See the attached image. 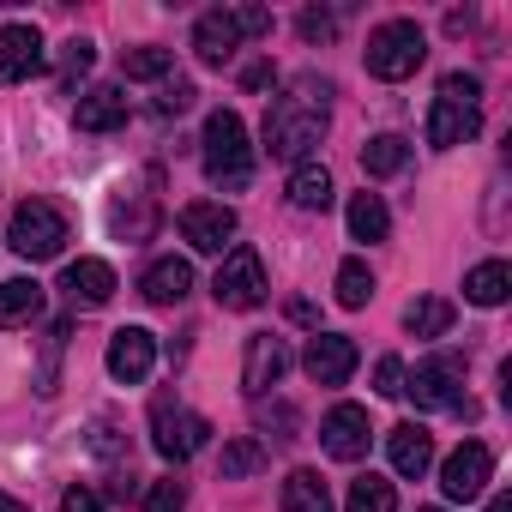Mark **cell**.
I'll use <instances>...</instances> for the list:
<instances>
[{
  "label": "cell",
  "instance_id": "cell-1",
  "mask_svg": "<svg viewBox=\"0 0 512 512\" xmlns=\"http://www.w3.org/2000/svg\"><path fill=\"white\" fill-rule=\"evenodd\" d=\"M326 121H332V85L326 79H296L272 109H266V157L278 163H302L320 139H326Z\"/></svg>",
  "mask_w": 512,
  "mask_h": 512
},
{
  "label": "cell",
  "instance_id": "cell-2",
  "mask_svg": "<svg viewBox=\"0 0 512 512\" xmlns=\"http://www.w3.org/2000/svg\"><path fill=\"white\" fill-rule=\"evenodd\" d=\"M482 127V85L470 73H446L440 79V97L428 103V145L434 151H452L464 139H476Z\"/></svg>",
  "mask_w": 512,
  "mask_h": 512
},
{
  "label": "cell",
  "instance_id": "cell-3",
  "mask_svg": "<svg viewBox=\"0 0 512 512\" xmlns=\"http://www.w3.org/2000/svg\"><path fill=\"white\" fill-rule=\"evenodd\" d=\"M205 175L223 187V193H241L253 181V145H247V127L235 109H211L205 115Z\"/></svg>",
  "mask_w": 512,
  "mask_h": 512
},
{
  "label": "cell",
  "instance_id": "cell-4",
  "mask_svg": "<svg viewBox=\"0 0 512 512\" xmlns=\"http://www.w3.org/2000/svg\"><path fill=\"white\" fill-rule=\"evenodd\" d=\"M362 61H368V73H374V79L398 85V79H410V73L428 61V37H422V25H416V19H386V25H374V31H368Z\"/></svg>",
  "mask_w": 512,
  "mask_h": 512
},
{
  "label": "cell",
  "instance_id": "cell-5",
  "mask_svg": "<svg viewBox=\"0 0 512 512\" xmlns=\"http://www.w3.org/2000/svg\"><path fill=\"white\" fill-rule=\"evenodd\" d=\"M67 241H73V229H67V217L49 199H25L7 217V247L19 253V260H55Z\"/></svg>",
  "mask_w": 512,
  "mask_h": 512
},
{
  "label": "cell",
  "instance_id": "cell-6",
  "mask_svg": "<svg viewBox=\"0 0 512 512\" xmlns=\"http://www.w3.org/2000/svg\"><path fill=\"white\" fill-rule=\"evenodd\" d=\"M205 434H211V422H205L199 410H187L181 398L163 392V398L151 404V446H157L169 464H187V458L205 446Z\"/></svg>",
  "mask_w": 512,
  "mask_h": 512
},
{
  "label": "cell",
  "instance_id": "cell-7",
  "mask_svg": "<svg viewBox=\"0 0 512 512\" xmlns=\"http://www.w3.org/2000/svg\"><path fill=\"white\" fill-rule=\"evenodd\" d=\"M211 296H217V308H235V314L260 308L266 302V260L253 247H229L217 278H211Z\"/></svg>",
  "mask_w": 512,
  "mask_h": 512
},
{
  "label": "cell",
  "instance_id": "cell-8",
  "mask_svg": "<svg viewBox=\"0 0 512 512\" xmlns=\"http://www.w3.org/2000/svg\"><path fill=\"white\" fill-rule=\"evenodd\" d=\"M404 392L416 398V410H458V416H470L464 362H452V356H434V362H422L416 374H404Z\"/></svg>",
  "mask_w": 512,
  "mask_h": 512
},
{
  "label": "cell",
  "instance_id": "cell-9",
  "mask_svg": "<svg viewBox=\"0 0 512 512\" xmlns=\"http://www.w3.org/2000/svg\"><path fill=\"white\" fill-rule=\"evenodd\" d=\"M181 241H187L193 253H229V241H235V211H229L223 199H193V205H181Z\"/></svg>",
  "mask_w": 512,
  "mask_h": 512
},
{
  "label": "cell",
  "instance_id": "cell-10",
  "mask_svg": "<svg viewBox=\"0 0 512 512\" xmlns=\"http://www.w3.org/2000/svg\"><path fill=\"white\" fill-rule=\"evenodd\" d=\"M356 362H362V350H356V338H344V332H314L308 350H302V368H308L314 386H344V380L356 374Z\"/></svg>",
  "mask_w": 512,
  "mask_h": 512
},
{
  "label": "cell",
  "instance_id": "cell-11",
  "mask_svg": "<svg viewBox=\"0 0 512 512\" xmlns=\"http://www.w3.org/2000/svg\"><path fill=\"white\" fill-rule=\"evenodd\" d=\"M368 440H374V422H368L362 404H332V410H326V422H320V446H326L338 464L368 458Z\"/></svg>",
  "mask_w": 512,
  "mask_h": 512
},
{
  "label": "cell",
  "instance_id": "cell-12",
  "mask_svg": "<svg viewBox=\"0 0 512 512\" xmlns=\"http://www.w3.org/2000/svg\"><path fill=\"white\" fill-rule=\"evenodd\" d=\"M43 67H49V49H43L37 25H7L0 31V85H25Z\"/></svg>",
  "mask_w": 512,
  "mask_h": 512
},
{
  "label": "cell",
  "instance_id": "cell-13",
  "mask_svg": "<svg viewBox=\"0 0 512 512\" xmlns=\"http://www.w3.org/2000/svg\"><path fill=\"white\" fill-rule=\"evenodd\" d=\"M488 476H494V452H488L482 440H464V446L440 464V488H446V500H476V494L488 488Z\"/></svg>",
  "mask_w": 512,
  "mask_h": 512
},
{
  "label": "cell",
  "instance_id": "cell-14",
  "mask_svg": "<svg viewBox=\"0 0 512 512\" xmlns=\"http://www.w3.org/2000/svg\"><path fill=\"white\" fill-rule=\"evenodd\" d=\"M284 374H290V344L272 338V332H253V338H247V356H241V386H247L253 398H266Z\"/></svg>",
  "mask_w": 512,
  "mask_h": 512
},
{
  "label": "cell",
  "instance_id": "cell-15",
  "mask_svg": "<svg viewBox=\"0 0 512 512\" xmlns=\"http://www.w3.org/2000/svg\"><path fill=\"white\" fill-rule=\"evenodd\" d=\"M235 49H241L235 7H211V13H199V25H193V55H199V67H229Z\"/></svg>",
  "mask_w": 512,
  "mask_h": 512
},
{
  "label": "cell",
  "instance_id": "cell-16",
  "mask_svg": "<svg viewBox=\"0 0 512 512\" xmlns=\"http://www.w3.org/2000/svg\"><path fill=\"white\" fill-rule=\"evenodd\" d=\"M151 362H157V338H151L145 326H121V332L109 338V374H115L121 386H139V380L151 374Z\"/></svg>",
  "mask_w": 512,
  "mask_h": 512
},
{
  "label": "cell",
  "instance_id": "cell-17",
  "mask_svg": "<svg viewBox=\"0 0 512 512\" xmlns=\"http://www.w3.org/2000/svg\"><path fill=\"white\" fill-rule=\"evenodd\" d=\"M187 290H193V266L187 260H151L145 266V278H139V296L151 302V308H175V302H187Z\"/></svg>",
  "mask_w": 512,
  "mask_h": 512
},
{
  "label": "cell",
  "instance_id": "cell-18",
  "mask_svg": "<svg viewBox=\"0 0 512 512\" xmlns=\"http://www.w3.org/2000/svg\"><path fill=\"white\" fill-rule=\"evenodd\" d=\"M73 121H79V133H115V127H127V91L121 85H91L79 97Z\"/></svg>",
  "mask_w": 512,
  "mask_h": 512
},
{
  "label": "cell",
  "instance_id": "cell-19",
  "mask_svg": "<svg viewBox=\"0 0 512 512\" xmlns=\"http://www.w3.org/2000/svg\"><path fill=\"white\" fill-rule=\"evenodd\" d=\"M61 290H67L73 308H103V302L115 296V272H109L103 260H73V266L61 272Z\"/></svg>",
  "mask_w": 512,
  "mask_h": 512
},
{
  "label": "cell",
  "instance_id": "cell-20",
  "mask_svg": "<svg viewBox=\"0 0 512 512\" xmlns=\"http://www.w3.org/2000/svg\"><path fill=\"white\" fill-rule=\"evenodd\" d=\"M386 452H392V470H398V476H428V464H434V434H428L422 422H398V428L386 434Z\"/></svg>",
  "mask_w": 512,
  "mask_h": 512
},
{
  "label": "cell",
  "instance_id": "cell-21",
  "mask_svg": "<svg viewBox=\"0 0 512 512\" xmlns=\"http://www.w3.org/2000/svg\"><path fill=\"white\" fill-rule=\"evenodd\" d=\"M43 314V284L37 278H7L0 284V326H31Z\"/></svg>",
  "mask_w": 512,
  "mask_h": 512
},
{
  "label": "cell",
  "instance_id": "cell-22",
  "mask_svg": "<svg viewBox=\"0 0 512 512\" xmlns=\"http://www.w3.org/2000/svg\"><path fill=\"white\" fill-rule=\"evenodd\" d=\"M506 290H512V266H506V260H482V266H470V278H464V302H476V308H500Z\"/></svg>",
  "mask_w": 512,
  "mask_h": 512
},
{
  "label": "cell",
  "instance_id": "cell-23",
  "mask_svg": "<svg viewBox=\"0 0 512 512\" xmlns=\"http://www.w3.org/2000/svg\"><path fill=\"white\" fill-rule=\"evenodd\" d=\"M278 506H284V512H332V488L320 482V470H290Z\"/></svg>",
  "mask_w": 512,
  "mask_h": 512
},
{
  "label": "cell",
  "instance_id": "cell-24",
  "mask_svg": "<svg viewBox=\"0 0 512 512\" xmlns=\"http://www.w3.org/2000/svg\"><path fill=\"white\" fill-rule=\"evenodd\" d=\"M452 320H458V308H452L446 296H422V302L404 308V332H410V338H446Z\"/></svg>",
  "mask_w": 512,
  "mask_h": 512
},
{
  "label": "cell",
  "instance_id": "cell-25",
  "mask_svg": "<svg viewBox=\"0 0 512 512\" xmlns=\"http://www.w3.org/2000/svg\"><path fill=\"white\" fill-rule=\"evenodd\" d=\"M404 163H410V139H398V133H380V139L362 145V175H374V181L398 175Z\"/></svg>",
  "mask_w": 512,
  "mask_h": 512
},
{
  "label": "cell",
  "instance_id": "cell-26",
  "mask_svg": "<svg viewBox=\"0 0 512 512\" xmlns=\"http://www.w3.org/2000/svg\"><path fill=\"white\" fill-rule=\"evenodd\" d=\"M290 205H296V211H326V205H332V175H326L320 163H296V175H290Z\"/></svg>",
  "mask_w": 512,
  "mask_h": 512
},
{
  "label": "cell",
  "instance_id": "cell-27",
  "mask_svg": "<svg viewBox=\"0 0 512 512\" xmlns=\"http://www.w3.org/2000/svg\"><path fill=\"white\" fill-rule=\"evenodd\" d=\"M350 235L356 241H386L392 235V211H386L380 193H356L350 199Z\"/></svg>",
  "mask_w": 512,
  "mask_h": 512
},
{
  "label": "cell",
  "instance_id": "cell-28",
  "mask_svg": "<svg viewBox=\"0 0 512 512\" xmlns=\"http://www.w3.org/2000/svg\"><path fill=\"white\" fill-rule=\"evenodd\" d=\"M344 512H398V494H392V482L386 476H356L350 482V500H344Z\"/></svg>",
  "mask_w": 512,
  "mask_h": 512
},
{
  "label": "cell",
  "instance_id": "cell-29",
  "mask_svg": "<svg viewBox=\"0 0 512 512\" xmlns=\"http://www.w3.org/2000/svg\"><path fill=\"white\" fill-rule=\"evenodd\" d=\"M338 302H344V308H368V302H374V272H368V260H344V266H338Z\"/></svg>",
  "mask_w": 512,
  "mask_h": 512
},
{
  "label": "cell",
  "instance_id": "cell-30",
  "mask_svg": "<svg viewBox=\"0 0 512 512\" xmlns=\"http://www.w3.org/2000/svg\"><path fill=\"white\" fill-rule=\"evenodd\" d=\"M217 470H223V482H235V476H253V470H266V446H260V440H229Z\"/></svg>",
  "mask_w": 512,
  "mask_h": 512
},
{
  "label": "cell",
  "instance_id": "cell-31",
  "mask_svg": "<svg viewBox=\"0 0 512 512\" xmlns=\"http://www.w3.org/2000/svg\"><path fill=\"white\" fill-rule=\"evenodd\" d=\"M169 67H175L169 49H127V55H121V73H127V79H163Z\"/></svg>",
  "mask_w": 512,
  "mask_h": 512
},
{
  "label": "cell",
  "instance_id": "cell-32",
  "mask_svg": "<svg viewBox=\"0 0 512 512\" xmlns=\"http://www.w3.org/2000/svg\"><path fill=\"white\" fill-rule=\"evenodd\" d=\"M145 512H187V482H175V476L151 482L145 488Z\"/></svg>",
  "mask_w": 512,
  "mask_h": 512
},
{
  "label": "cell",
  "instance_id": "cell-33",
  "mask_svg": "<svg viewBox=\"0 0 512 512\" xmlns=\"http://www.w3.org/2000/svg\"><path fill=\"white\" fill-rule=\"evenodd\" d=\"M374 392L380 398H404V362L398 356H380L374 362Z\"/></svg>",
  "mask_w": 512,
  "mask_h": 512
},
{
  "label": "cell",
  "instance_id": "cell-34",
  "mask_svg": "<svg viewBox=\"0 0 512 512\" xmlns=\"http://www.w3.org/2000/svg\"><path fill=\"white\" fill-rule=\"evenodd\" d=\"M91 61H97V49H91L85 37H73V43L61 49V73H67V79H79V73H91Z\"/></svg>",
  "mask_w": 512,
  "mask_h": 512
},
{
  "label": "cell",
  "instance_id": "cell-35",
  "mask_svg": "<svg viewBox=\"0 0 512 512\" xmlns=\"http://www.w3.org/2000/svg\"><path fill=\"white\" fill-rule=\"evenodd\" d=\"M296 31H302V37H308V43H326V37H332V31H338V19H332V13H320V7H308V13H302V19H296Z\"/></svg>",
  "mask_w": 512,
  "mask_h": 512
},
{
  "label": "cell",
  "instance_id": "cell-36",
  "mask_svg": "<svg viewBox=\"0 0 512 512\" xmlns=\"http://www.w3.org/2000/svg\"><path fill=\"white\" fill-rule=\"evenodd\" d=\"M260 428H278V440H296V410L290 404H260Z\"/></svg>",
  "mask_w": 512,
  "mask_h": 512
},
{
  "label": "cell",
  "instance_id": "cell-37",
  "mask_svg": "<svg viewBox=\"0 0 512 512\" xmlns=\"http://www.w3.org/2000/svg\"><path fill=\"white\" fill-rule=\"evenodd\" d=\"M187 103H193V85H187V79H175V85L157 91V115H181Z\"/></svg>",
  "mask_w": 512,
  "mask_h": 512
},
{
  "label": "cell",
  "instance_id": "cell-38",
  "mask_svg": "<svg viewBox=\"0 0 512 512\" xmlns=\"http://www.w3.org/2000/svg\"><path fill=\"white\" fill-rule=\"evenodd\" d=\"M235 25H241V37H266L272 31V13L266 7H235Z\"/></svg>",
  "mask_w": 512,
  "mask_h": 512
},
{
  "label": "cell",
  "instance_id": "cell-39",
  "mask_svg": "<svg viewBox=\"0 0 512 512\" xmlns=\"http://www.w3.org/2000/svg\"><path fill=\"white\" fill-rule=\"evenodd\" d=\"M55 512H103V500H97V494H91V488H67V494H61V506H55Z\"/></svg>",
  "mask_w": 512,
  "mask_h": 512
},
{
  "label": "cell",
  "instance_id": "cell-40",
  "mask_svg": "<svg viewBox=\"0 0 512 512\" xmlns=\"http://www.w3.org/2000/svg\"><path fill=\"white\" fill-rule=\"evenodd\" d=\"M241 85H247V91H260V85H272V61H260V67H247V73H241Z\"/></svg>",
  "mask_w": 512,
  "mask_h": 512
},
{
  "label": "cell",
  "instance_id": "cell-41",
  "mask_svg": "<svg viewBox=\"0 0 512 512\" xmlns=\"http://www.w3.org/2000/svg\"><path fill=\"white\" fill-rule=\"evenodd\" d=\"M290 320H302V326H314L320 314H314V302H290Z\"/></svg>",
  "mask_w": 512,
  "mask_h": 512
},
{
  "label": "cell",
  "instance_id": "cell-42",
  "mask_svg": "<svg viewBox=\"0 0 512 512\" xmlns=\"http://www.w3.org/2000/svg\"><path fill=\"white\" fill-rule=\"evenodd\" d=\"M488 512H512V494H494V500H488Z\"/></svg>",
  "mask_w": 512,
  "mask_h": 512
},
{
  "label": "cell",
  "instance_id": "cell-43",
  "mask_svg": "<svg viewBox=\"0 0 512 512\" xmlns=\"http://www.w3.org/2000/svg\"><path fill=\"white\" fill-rule=\"evenodd\" d=\"M0 512H25V506H19V500H13V494H0Z\"/></svg>",
  "mask_w": 512,
  "mask_h": 512
},
{
  "label": "cell",
  "instance_id": "cell-44",
  "mask_svg": "<svg viewBox=\"0 0 512 512\" xmlns=\"http://www.w3.org/2000/svg\"><path fill=\"white\" fill-rule=\"evenodd\" d=\"M422 512H440V506H422Z\"/></svg>",
  "mask_w": 512,
  "mask_h": 512
}]
</instances>
